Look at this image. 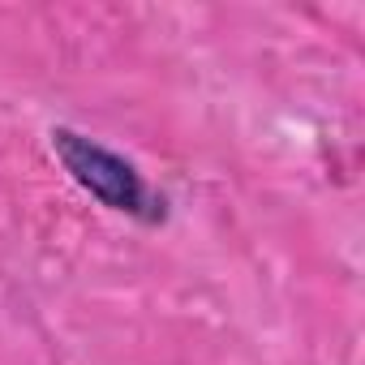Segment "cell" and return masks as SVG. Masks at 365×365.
Here are the masks:
<instances>
[{"mask_svg":"<svg viewBox=\"0 0 365 365\" xmlns=\"http://www.w3.org/2000/svg\"><path fill=\"white\" fill-rule=\"evenodd\" d=\"M48 146L61 159V168L69 172V180L78 190H86L103 211L125 215L142 228H163L168 224V215H172L168 194H159L142 176V168L133 159H125L120 150H112L108 142H99V138H91L73 125H52Z\"/></svg>","mask_w":365,"mask_h":365,"instance_id":"obj_1","label":"cell"}]
</instances>
